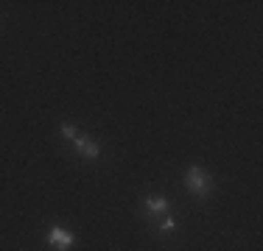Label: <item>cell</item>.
Segmentation results:
<instances>
[{"mask_svg":"<svg viewBox=\"0 0 263 251\" xmlns=\"http://www.w3.org/2000/svg\"><path fill=\"white\" fill-rule=\"evenodd\" d=\"M185 187H187V193H191V196L208 198L210 193H213V179H210V173L204 171V168L193 165V168H187V173H185Z\"/></svg>","mask_w":263,"mask_h":251,"instance_id":"cell-1","label":"cell"},{"mask_svg":"<svg viewBox=\"0 0 263 251\" xmlns=\"http://www.w3.org/2000/svg\"><path fill=\"white\" fill-rule=\"evenodd\" d=\"M48 246L56 251H70L76 246V237H73V232L62 229V226H51V232H48Z\"/></svg>","mask_w":263,"mask_h":251,"instance_id":"cell-2","label":"cell"},{"mask_svg":"<svg viewBox=\"0 0 263 251\" xmlns=\"http://www.w3.org/2000/svg\"><path fill=\"white\" fill-rule=\"evenodd\" d=\"M73 148H76V154L84 156V159H98V154H101L98 142L92 140L90 134H76L73 137Z\"/></svg>","mask_w":263,"mask_h":251,"instance_id":"cell-3","label":"cell"},{"mask_svg":"<svg viewBox=\"0 0 263 251\" xmlns=\"http://www.w3.org/2000/svg\"><path fill=\"white\" fill-rule=\"evenodd\" d=\"M76 134H79V131L73 129L70 123H62V137H65V140H70V142H73V137H76Z\"/></svg>","mask_w":263,"mask_h":251,"instance_id":"cell-6","label":"cell"},{"mask_svg":"<svg viewBox=\"0 0 263 251\" xmlns=\"http://www.w3.org/2000/svg\"><path fill=\"white\" fill-rule=\"evenodd\" d=\"M174 229H177V218H171V215H168L165 221H162V226H160V232H162V235H171Z\"/></svg>","mask_w":263,"mask_h":251,"instance_id":"cell-5","label":"cell"},{"mask_svg":"<svg viewBox=\"0 0 263 251\" xmlns=\"http://www.w3.org/2000/svg\"><path fill=\"white\" fill-rule=\"evenodd\" d=\"M146 212H148V215H165V212H168V198L148 196L146 198Z\"/></svg>","mask_w":263,"mask_h":251,"instance_id":"cell-4","label":"cell"}]
</instances>
